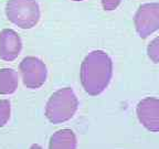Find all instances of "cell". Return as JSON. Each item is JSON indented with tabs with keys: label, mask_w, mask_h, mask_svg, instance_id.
Returning <instances> with one entry per match:
<instances>
[{
	"label": "cell",
	"mask_w": 159,
	"mask_h": 149,
	"mask_svg": "<svg viewBox=\"0 0 159 149\" xmlns=\"http://www.w3.org/2000/svg\"><path fill=\"white\" fill-rule=\"evenodd\" d=\"M113 75L112 59L102 50H95L85 56L81 65V83L89 95L96 96L108 86Z\"/></svg>",
	"instance_id": "1"
},
{
	"label": "cell",
	"mask_w": 159,
	"mask_h": 149,
	"mask_svg": "<svg viewBox=\"0 0 159 149\" xmlns=\"http://www.w3.org/2000/svg\"><path fill=\"white\" fill-rule=\"evenodd\" d=\"M79 101L72 88L57 89L50 96L45 106V117L52 124L67 122L75 115Z\"/></svg>",
	"instance_id": "2"
},
{
	"label": "cell",
	"mask_w": 159,
	"mask_h": 149,
	"mask_svg": "<svg viewBox=\"0 0 159 149\" xmlns=\"http://www.w3.org/2000/svg\"><path fill=\"white\" fill-rule=\"evenodd\" d=\"M6 16L10 22L21 29H31L40 20V8L35 0H9Z\"/></svg>",
	"instance_id": "3"
},
{
	"label": "cell",
	"mask_w": 159,
	"mask_h": 149,
	"mask_svg": "<svg viewBox=\"0 0 159 149\" xmlns=\"http://www.w3.org/2000/svg\"><path fill=\"white\" fill-rule=\"evenodd\" d=\"M19 71L22 77L23 85L28 88H39L47 81V66L39 57H25L19 65Z\"/></svg>",
	"instance_id": "4"
},
{
	"label": "cell",
	"mask_w": 159,
	"mask_h": 149,
	"mask_svg": "<svg viewBox=\"0 0 159 149\" xmlns=\"http://www.w3.org/2000/svg\"><path fill=\"white\" fill-rule=\"evenodd\" d=\"M135 29L140 38L147 37L159 30V3H144L137 10L134 18Z\"/></svg>",
	"instance_id": "5"
},
{
	"label": "cell",
	"mask_w": 159,
	"mask_h": 149,
	"mask_svg": "<svg viewBox=\"0 0 159 149\" xmlns=\"http://www.w3.org/2000/svg\"><path fill=\"white\" fill-rule=\"evenodd\" d=\"M137 117L139 122L149 132H159V99L145 97L137 104Z\"/></svg>",
	"instance_id": "6"
},
{
	"label": "cell",
	"mask_w": 159,
	"mask_h": 149,
	"mask_svg": "<svg viewBox=\"0 0 159 149\" xmlns=\"http://www.w3.org/2000/svg\"><path fill=\"white\" fill-rule=\"evenodd\" d=\"M22 42L19 34L12 29H3L0 32V57L5 61H13L19 56Z\"/></svg>",
	"instance_id": "7"
},
{
	"label": "cell",
	"mask_w": 159,
	"mask_h": 149,
	"mask_svg": "<svg viewBox=\"0 0 159 149\" xmlns=\"http://www.w3.org/2000/svg\"><path fill=\"white\" fill-rule=\"evenodd\" d=\"M76 136L71 129H61L51 136L49 149H76Z\"/></svg>",
	"instance_id": "8"
},
{
	"label": "cell",
	"mask_w": 159,
	"mask_h": 149,
	"mask_svg": "<svg viewBox=\"0 0 159 149\" xmlns=\"http://www.w3.org/2000/svg\"><path fill=\"white\" fill-rule=\"evenodd\" d=\"M18 84H19V76L15 70H0V95L12 94L18 88Z\"/></svg>",
	"instance_id": "9"
},
{
	"label": "cell",
	"mask_w": 159,
	"mask_h": 149,
	"mask_svg": "<svg viewBox=\"0 0 159 149\" xmlns=\"http://www.w3.org/2000/svg\"><path fill=\"white\" fill-rule=\"evenodd\" d=\"M11 106L8 99H0V127H3L10 118Z\"/></svg>",
	"instance_id": "10"
},
{
	"label": "cell",
	"mask_w": 159,
	"mask_h": 149,
	"mask_svg": "<svg viewBox=\"0 0 159 149\" xmlns=\"http://www.w3.org/2000/svg\"><path fill=\"white\" fill-rule=\"evenodd\" d=\"M147 54L154 63L159 62V37H156L147 47Z\"/></svg>",
	"instance_id": "11"
},
{
	"label": "cell",
	"mask_w": 159,
	"mask_h": 149,
	"mask_svg": "<svg viewBox=\"0 0 159 149\" xmlns=\"http://www.w3.org/2000/svg\"><path fill=\"white\" fill-rule=\"evenodd\" d=\"M122 0H102V6L103 9L106 11H112L115 10L119 6Z\"/></svg>",
	"instance_id": "12"
},
{
	"label": "cell",
	"mask_w": 159,
	"mask_h": 149,
	"mask_svg": "<svg viewBox=\"0 0 159 149\" xmlns=\"http://www.w3.org/2000/svg\"><path fill=\"white\" fill-rule=\"evenodd\" d=\"M30 149H42V147L39 146V145H32V146L30 147Z\"/></svg>",
	"instance_id": "13"
},
{
	"label": "cell",
	"mask_w": 159,
	"mask_h": 149,
	"mask_svg": "<svg viewBox=\"0 0 159 149\" xmlns=\"http://www.w3.org/2000/svg\"><path fill=\"white\" fill-rule=\"evenodd\" d=\"M73 1H82V0H73Z\"/></svg>",
	"instance_id": "14"
}]
</instances>
